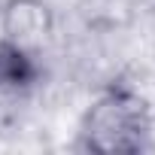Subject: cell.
I'll return each mask as SVG.
<instances>
[{"label":"cell","instance_id":"cell-2","mask_svg":"<svg viewBox=\"0 0 155 155\" xmlns=\"http://www.w3.org/2000/svg\"><path fill=\"white\" fill-rule=\"evenodd\" d=\"M52 34V12L43 0H9L0 9V37L37 49Z\"/></svg>","mask_w":155,"mask_h":155},{"label":"cell","instance_id":"cell-3","mask_svg":"<svg viewBox=\"0 0 155 155\" xmlns=\"http://www.w3.org/2000/svg\"><path fill=\"white\" fill-rule=\"evenodd\" d=\"M43 79L37 49L0 37V94H25Z\"/></svg>","mask_w":155,"mask_h":155},{"label":"cell","instance_id":"cell-1","mask_svg":"<svg viewBox=\"0 0 155 155\" xmlns=\"http://www.w3.org/2000/svg\"><path fill=\"white\" fill-rule=\"evenodd\" d=\"M152 143V110L131 85L104 88L82 113L76 149L94 155H137Z\"/></svg>","mask_w":155,"mask_h":155}]
</instances>
